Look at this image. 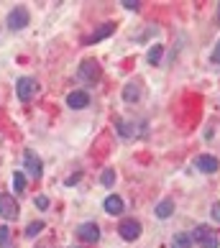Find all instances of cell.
<instances>
[{
  "label": "cell",
  "instance_id": "obj_21",
  "mask_svg": "<svg viewBox=\"0 0 220 248\" xmlns=\"http://www.w3.org/2000/svg\"><path fill=\"white\" fill-rule=\"evenodd\" d=\"M8 246H11V231L3 225L0 228V248H8Z\"/></svg>",
  "mask_w": 220,
  "mask_h": 248
},
{
  "label": "cell",
  "instance_id": "obj_25",
  "mask_svg": "<svg viewBox=\"0 0 220 248\" xmlns=\"http://www.w3.org/2000/svg\"><path fill=\"white\" fill-rule=\"evenodd\" d=\"M210 62H213V64H220V41H218V46L213 49V54H210Z\"/></svg>",
  "mask_w": 220,
  "mask_h": 248
},
{
  "label": "cell",
  "instance_id": "obj_15",
  "mask_svg": "<svg viewBox=\"0 0 220 248\" xmlns=\"http://www.w3.org/2000/svg\"><path fill=\"white\" fill-rule=\"evenodd\" d=\"M161 57H164V46H161V44H154V46L149 49V54H146V62L157 67V64L161 62Z\"/></svg>",
  "mask_w": 220,
  "mask_h": 248
},
{
  "label": "cell",
  "instance_id": "obj_22",
  "mask_svg": "<svg viewBox=\"0 0 220 248\" xmlns=\"http://www.w3.org/2000/svg\"><path fill=\"white\" fill-rule=\"evenodd\" d=\"M121 5L126 8V11H139V8H141V3H139V0H123Z\"/></svg>",
  "mask_w": 220,
  "mask_h": 248
},
{
  "label": "cell",
  "instance_id": "obj_19",
  "mask_svg": "<svg viewBox=\"0 0 220 248\" xmlns=\"http://www.w3.org/2000/svg\"><path fill=\"white\" fill-rule=\"evenodd\" d=\"M100 182H103V187H113L115 185V171L113 169H105L100 174Z\"/></svg>",
  "mask_w": 220,
  "mask_h": 248
},
{
  "label": "cell",
  "instance_id": "obj_14",
  "mask_svg": "<svg viewBox=\"0 0 220 248\" xmlns=\"http://www.w3.org/2000/svg\"><path fill=\"white\" fill-rule=\"evenodd\" d=\"M154 213H157V217H161V220H167V217H172V213H174V202L167 197V200H161L159 205H157V210H154Z\"/></svg>",
  "mask_w": 220,
  "mask_h": 248
},
{
  "label": "cell",
  "instance_id": "obj_4",
  "mask_svg": "<svg viewBox=\"0 0 220 248\" xmlns=\"http://www.w3.org/2000/svg\"><path fill=\"white\" fill-rule=\"evenodd\" d=\"M23 169H26V174H29L31 179H41L44 164H41V159H39V154L31 151V149H26V154H23Z\"/></svg>",
  "mask_w": 220,
  "mask_h": 248
},
{
  "label": "cell",
  "instance_id": "obj_5",
  "mask_svg": "<svg viewBox=\"0 0 220 248\" xmlns=\"http://www.w3.org/2000/svg\"><path fill=\"white\" fill-rule=\"evenodd\" d=\"M36 90H39V85H36L33 77H21L16 82V95H18L21 103H29V100L36 95Z\"/></svg>",
  "mask_w": 220,
  "mask_h": 248
},
{
  "label": "cell",
  "instance_id": "obj_12",
  "mask_svg": "<svg viewBox=\"0 0 220 248\" xmlns=\"http://www.w3.org/2000/svg\"><path fill=\"white\" fill-rule=\"evenodd\" d=\"M103 207H105V213H110V215H121L123 213V200L118 195H108L105 202H103Z\"/></svg>",
  "mask_w": 220,
  "mask_h": 248
},
{
  "label": "cell",
  "instance_id": "obj_8",
  "mask_svg": "<svg viewBox=\"0 0 220 248\" xmlns=\"http://www.w3.org/2000/svg\"><path fill=\"white\" fill-rule=\"evenodd\" d=\"M77 238H79V241H85V243L100 241V225L97 223H82L77 228Z\"/></svg>",
  "mask_w": 220,
  "mask_h": 248
},
{
  "label": "cell",
  "instance_id": "obj_11",
  "mask_svg": "<svg viewBox=\"0 0 220 248\" xmlns=\"http://www.w3.org/2000/svg\"><path fill=\"white\" fill-rule=\"evenodd\" d=\"M113 31H115V23H103L97 31H93V33L87 36V39H85V44H87V46H90V44H97V41L108 39V36L113 33Z\"/></svg>",
  "mask_w": 220,
  "mask_h": 248
},
{
  "label": "cell",
  "instance_id": "obj_10",
  "mask_svg": "<svg viewBox=\"0 0 220 248\" xmlns=\"http://www.w3.org/2000/svg\"><path fill=\"white\" fill-rule=\"evenodd\" d=\"M195 167L200 171H205V174H213V171H218V159H215V156H210V154H200L195 159Z\"/></svg>",
  "mask_w": 220,
  "mask_h": 248
},
{
  "label": "cell",
  "instance_id": "obj_26",
  "mask_svg": "<svg viewBox=\"0 0 220 248\" xmlns=\"http://www.w3.org/2000/svg\"><path fill=\"white\" fill-rule=\"evenodd\" d=\"M213 220H218V223H220V202H215V205H213Z\"/></svg>",
  "mask_w": 220,
  "mask_h": 248
},
{
  "label": "cell",
  "instance_id": "obj_6",
  "mask_svg": "<svg viewBox=\"0 0 220 248\" xmlns=\"http://www.w3.org/2000/svg\"><path fill=\"white\" fill-rule=\"evenodd\" d=\"M18 215H21V205L13 200V195H0V217L16 220Z\"/></svg>",
  "mask_w": 220,
  "mask_h": 248
},
{
  "label": "cell",
  "instance_id": "obj_20",
  "mask_svg": "<svg viewBox=\"0 0 220 248\" xmlns=\"http://www.w3.org/2000/svg\"><path fill=\"white\" fill-rule=\"evenodd\" d=\"M115 128H118V133H121L123 139H131V136H133V131L128 128V123H126V121H121V118L115 121Z\"/></svg>",
  "mask_w": 220,
  "mask_h": 248
},
{
  "label": "cell",
  "instance_id": "obj_16",
  "mask_svg": "<svg viewBox=\"0 0 220 248\" xmlns=\"http://www.w3.org/2000/svg\"><path fill=\"white\" fill-rule=\"evenodd\" d=\"M172 248H192V238L189 233H177L172 238Z\"/></svg>",
  "mask_w": 220,
  "mask_h": 248
},
{
  "label": "cell",
  "instance_id": "obj_18",
  "mask_svg": "<svg viewBox=\"0 0 220 248\" xmlns=\"http://www.w3.org/2000/svg\"><path fill=\"white\" fill-rule=\"evenodd\" d=\"M13 189L21 195V192H26V177L23 171H13Z\"/></svg>",
  "mask_w": 220,
  "mask_h": 248
},
{
  "label": "cell",
  "instance_id": "obj_2",
  "mask_svg": "<svg viewBox=\"0 0 220 248\" xmlns=\"http://www.w3.org/2000/svg\"><path fill=\"white\" fill-rule=\"evenodd\" d=\"M77 77L85 82V85H97L100 82V77H103V69H100V64L95 62V59H85L79 64V69H77Z\"/></svg>",
  "mask_w": 220,
  "mask_h": 248
},
{
  "label": "cell",
  "instance_id": "obj_9",
  "mask_svg": "<svg viewBox=\"0 0 220 248\" xmlns=\"http://www.w3.org/2000/svg\"><path fill=\"white\" fill-rule=\"evenodd\" d=\"M67 105H69L72 110H82V108L90 105V95L85 93V90H75V93L67 95Z\"/></svg>",
  "mask_w": 220,
  "mask_h": 248
},
{
  "label": "cell",
  "instance_id": "obj_27",
  "mask_svg": "<svg viewBox=\"0 0 220 248\" xmlns=\"http://www.w3.org/2000/svg\"><path fill=\"white\" fill-rule=\"evenodd\" d=\"M215 21L220 23V3H218V11H215Z\"/></svg>",
  "mask_w": 220,
  "mask_h": 248
},
{
  "label": "cell",
  "instance_id": "obj_13",
  "mask_svg": "<svg viewBox=\"0 0 220 248\" xmlns=\"http://www.w3.org/2000/svg\"><path fill=\"white\" fill-rule=\"evenodd\" d=\"M123 100L126 103H139L141 100V85L139 82H128V85L123 87Z\"/></svg>",
  "mask_w": 220,
  "mask_h": 248
},
{
  "label": "cell",
  "instance_id": "obj_7",
  "mask_svg": "<svg viewBox=\"0 0 220 248\" xmlns=\"http://www.w3.org/2000/svg\"><path fill=\"white\" fill-rule=\"evenodd\" d=\"M118 233H121L123 241H136V238L141 235V223L136 217H126V220H121V225H118Z\"/></svg>",
  "mask_w": 220,
  "mask_h": 248
},
{
  "label": "cell",
  "instance_id": "obj_3",
  "mask_svg": "<svg viewBox=\"0 0 220 248\" xmlns=\"http://www.w3.org/2000/svg\"><path fill=\"white\" fill-rule=\"evenodd\" d=\"M31 21V16H29V8H23V5H16L11 13H8L5 18V23H8V29L11 31H23L26 26H29Z\"/></svg>",
  "mask_w": 220,
  "mask_h": 248
},
{
  "label": "cell",
  "instance_id": "obj_1",
  "mask_svg": "<svg viewBox=\"0 0 220 248\" xmlns=\"http://www.w3.org/2000/svg\"><path fill=\"white\" fill-rule=\"evenodd\" d=\"M192 243H197V248H218L220 246V238L215 231H210L207 225H197L195 231L189 233Z\"/></svg>",
  "mask_w": 220,
  "mask_h": 248
},
{
  "label": "cell",
  "instance_id": "obj_17",
  "mask_svg": "<svg viewBox=\"0 0 220 248\" xmlns=\"http://www.w3.org/2000/svg\"><path fill=\"white\" fill-rule=\"evenodd\" d=\"M44 231V220H33V223L26 225V238H33V235H39Z\"/></svg>",
  "mask_w": 220,
  "mask_h": 248
},
{
  "label": "cell",
  "instance_id": "obj_23",
  "mask_svg": "<svg viewBox=\"0 0 220 248\" xmlns=\"http://www.w3.org/2000/svg\"><path fill=\"white\" fill-rule=\"evenodd\" d=\"M79 179H82V171H77V174H72V177H67V179H64V185L72 187V185H77Z\"/></svg>",
  "mask_w": 220,
  "mask_h": 248
},
{
  "label": "cell",
  "instance_id": "obj_24",
  "mask_svg": "<svg viewBox=\"0 0 220 248\" xmlns=\"http://www.w3.org/2000/svg\"><path fill=\"white\" fill-rule=\"evenodd\" d=\"M36 207H39V210H47V207H49V200L44 197V195H39V197H36Z\"/></svg>",
  "mask_w": 220,
  "mask_h": 248
}]
</instances>
